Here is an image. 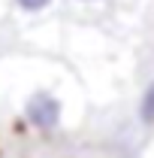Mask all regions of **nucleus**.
Returning a JSON list of instances; mask_svg holds the SVG:
<instances>
[{
    "label": "nucleus",
    "mask_w": 154,
    "mask_h": 158,
    "mask_svg": "<svg viewBox=\"0 0 154 158\" xmlns=\"http://www.w3.org/2000/svg\"><path fill=\"white\" fill-rule=\"evenodd\" d=\"M70 3H76V6H94V3H100V0H70Z\"/></svg>",
    "instance_id": "4"
},
{
    "label": "nucleus",
    "mask_w": 154,
    "mask_h": 158,
    "mask_svg": "<svg viewBox=\"0 0 154 158\" xmlns=\"http://www.w3.org/2000/svg\"><path fill=\"white\" fill-rule=\"evenodd\" d=\"M136 122H139V128L154 131V76L145 82V88H142V94H139V103H136Z\"/></svg>",
    "instance_id": "2"
},
{
    "label": "nucleus",
    "mask_w": 154,
    "mask_h": 158,
    "mask_svg": "<svg viewBox=\"0 0 154 158\" xmlns=\"http://www.w3.org/2000/svg\"><path fill=\"white\" fill-rule=\"evenodd\" d=\"M15 113L21 128L33 137H55L70 125V98L58 82H33L18 94Z\"/></svg>",
    "instance_id": "1"
},
{
    "label": "nucleus",
    "mask_w": 154,
    "mask_h": 158,
    "mask_svg": "<svg viewBox=\"0 0 154 158\" xmlns=\"http://www.w3.org/2000/svg\"><path fill=\"white\" fill-rule=\"evenodd\" d=\"M9 3H12V9L18 15H24V19H42V15H48L55 9L58 0H9Z\"/></svg>",
    "instance_id": "3"
}]
</instances>
